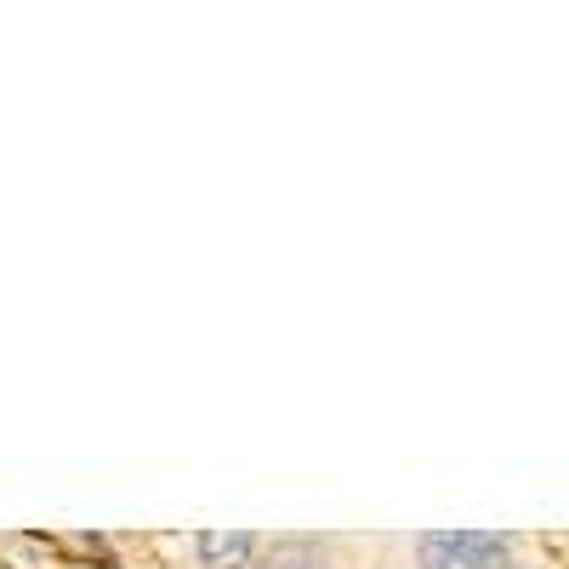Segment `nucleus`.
<instances>
[{
    "instance_id": "obj_1",
    "label": "nucleus",
    "mask_w": 569,
    "mask_h": 569,
    "mask_svg": "<svg viewBox=\"0 0 569 569\" xmlns=\"http://www.w3.org/2000/svg\"><path fill=\"white\" fill-rule=\"evenodd\" d=\"M512 552V536L496 530H433L416 541L421 569H501Z\"/></svg>"
},
{
    "instance_id": "obj_2",
    "label": "nucleus",
    "mask_w": 569,
    "mask_h": 569,
    "mask_svg": "<svg viewBox=\"0 0 569 569\" xmlns=\"http://www.w3.org/2000/svg\"><path fill=\"white\" fill-rule=\"evenodd\" d=\"M194 547H200V563L206 569H246L251 552H257V541L246 530H206Z\"/></svg>"
},
{
    "instance_id": "obj_3",
    "label": "nucleus",
    "mask_w": 569,
    "mask_h": 569,
    "mask_svg": "<svg viewBox=\"0 0 569 569\" xmlns=\"http://www.w3.org/2000/svg\"><path fill=\"white\" fill-rule=\"evenodd\" d=\"M325 563V552H319V541H308V536H279V541H268V552H262V569H319Z\"/></svg>"
}]
</instances>
